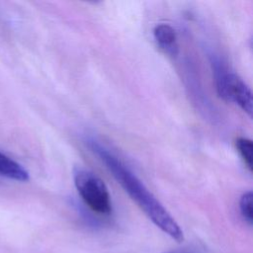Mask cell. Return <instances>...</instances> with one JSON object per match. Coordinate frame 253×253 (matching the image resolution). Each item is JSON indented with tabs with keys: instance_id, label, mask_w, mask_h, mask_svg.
I'll list each match as a JSON object with an SVG mask.
<instances>
[{
	"instance_id": "5",
	"label": "cell",
	"mask_w": 253,
	"mask_h": 253,
	"mask_svg": "<svg viewBox=\"0 0 253 253\" xmlns=\"http://www.w3.org/2000/svg\"><path fill=\"white\" fill-rule=\"evenodd\" d=\"M0 176L21 182L29 180L28 171L21 164L2 152H0Z\"/></svg>"
},
{
	"instance_id": "2",
	"label": "cell",
	"mask_w": 253,
	"mask_h": 253,
	"mask_svg": "<svg viewBox=\"0 0 253 253\" xmlns=\"http://www.w3.org/2000/svg\"><path fill=\"white\" fill-rule=\"evenodd\" d=\"M73 179L75 187L84 203L99 214H109L112 211V202L104 181L93 172L77 168Z\"/></svg>"
},
{
	"instance_id": "7",
	"label": "cell",
	"mask_w": 253,
	"mask_h": 253,
	"mask_svg": "<svg viewBox=\"0 0 253 253\" xmlns=\"http://www.w3.org/2000/svg\"><path fill=\"white\" fill-rule=\"evenodd\" d=\"M252 200L253 195L251 191L244 193L239 201V209L243 218L249 223L252 224L253 221V213H252Z\"/></svg>"
},
{
	"instance_id": "4",
	"label": "cell",
	"mask_w": 253,
	"mask_h": 253,
	"mask_svg": "<svg viewBox=\"0 0 253 253\" xmlns=\"http://www.w3.org/2000/svg\"><path fill=\"white\" fill-rule=\"evenodd\" d=\"M153 36L157 44L166 53L175 55L178 51L177 36L174 29L167 24H159L153 30Z\"/></svg>"
},
{
	"instance_id": "6",
	"label": "cell",
	"mask_w": 253,
	"mask_h": 253,
	"mask_svg": "<svg viewBox=\"0 0 253 253\" xmlns=\"http://www.w3.org/2000/svg\"><path fill=\"white\" fill-rule=\"evenodd\" d=\"M235 144H236L237 151L239 152L244 164L251 171L252 170V151H253L252 141L245 137H238L236 139Z\"/></svg>"
},
{
	"instance_id": "1",
	"label": "cell",
	"mask_w": 253,
	"mask_h": 253,
	"mask_svg": "<svg viewBox=\"0 0 253 253\" xmlns=\"http://www.w3.org/2000/svg\"><path fill=\"white\" fill-rule=\"evenodd\" d=\"M88 145L148 218L177 242H182L184 235L179 224L145 185L117 156L98 141L91 139L88 141Z\"/></svg>"
},
{
	"instance_id": "8",
	"label": "cell",
	"mask_w": 253,
	"mask_h": 253,
	"mask_svg": "<svg viewBox=\"0 0 253 253\" xmlns=\"http://www.w3.org/2000/svg\"><path fill=\"white\" fill-rule=\"evenodd\" d=\"M167 253H192V252H185V251H176V252H167Z\"/></svg>"
},
{
	"instance_id": "3",
	"label": "cell",
	"mask_w": 253,
	"mask_h": 253,
	"mask_svg": "<svg viewBox=\"0 0 253 253\" xmlns=\"http://www.w3.org/2000/svg\"><path fill=\"white\" fill-rule=\"evenodd\" d=\"M215 85L220 98L237 105L251 117L252 93L247 84L237 74L224 68H218L216 70Z\"/></svg>"
}]
</instances>
